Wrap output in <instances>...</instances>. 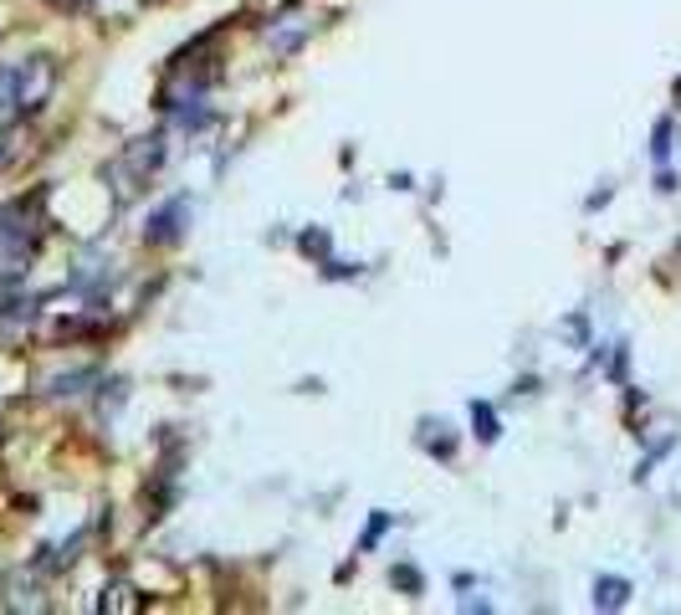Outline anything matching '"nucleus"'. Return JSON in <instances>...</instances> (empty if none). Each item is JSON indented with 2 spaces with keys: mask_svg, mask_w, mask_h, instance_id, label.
<instances>
[{
  "mask_svg": "<svg viewBox=\"0 0 681 615\" xmlns=\"http://www.w3.org/2000/svg\"><path fill=\"white\" fill-rule=\"evenodd\" d=\"M52 62L47 57H36V62H26L16 73V103L21 109H41L47 103V92H52Z\"/></svg>",
  "mask_w": 681,
  "mask_h": 615,
  "instance_id": "nucleus-1",
  "label": "nucleus"
},
{
  "mask_svg": "<svg viewBox=\"0 0 681 615\" xmlns=\"http://www.w3.org/2000/svg\"><path fill=\"white\" fill-rule=\"evenodd\" d=\"M164 160V139L154 134V139H139V145L128 149V164H134V180H143V175H154Z\"/></svg>",
  "mask_w": 681,
  "mask_h": 615,
  "instance_id": "nucleus-2",
  "label": "nucleus"
},
{
  "mask_svg": "<svg viewBox=\"0 0 681 615\" xmlns=\"http://www.w3.org/2000/svg\"><path fill=\"white\" fill-rule=\"evenodd\" d=\"M185 211H190L185 200H169L160 216L149 221V241H175V236H179V221H185Z\"/></svg>",
  "mask_w": 681,
  "mask_h": 615,
  "instance_id": "nucleus-3",
  "label": "nucleus"
},
{
  "mask_svg": "<svg viewBox=\"0 0 681 615\" xmlns=\"http://www.w3.org/2000/svg\"><path fill=\"white\" fill-rule=\"evenodd\" d=\"M626 595H630L626 579H600V585H594V605H605V611H620Z\"/></svg>",
  "mask_w": 681,
  "mask_h": 615,
  "instance_id": "nucleus-4",
  "label": "nucleus"
},
{
  "mask_svg": "<svg viewBox=\"0 0 681 615\" xmlns=\"http://www.w3.org/2000/svg\"><path fill=\"white\" fill-rule=\"evenodd\" d=\"M471 421H477V436H482V441H497V416H492V405H477Z\"/></svg>",
  "mask_w": 681,
  "mask_h": 615,
  "instance_id": "nucleus-5",
  "label": "nucleus"
},
{
  "mask_svg": "<svg viewBox=\"0 0 681 615\" xmlns=\"http://www.w3.org/2000/svg\"><path fill=\"white\" fill-rule=\"evenodd\" d=\"M16 103V73H0V113Z\"/></svg>",
  "mask_w": 681,
  "mask_h": 615,
  "instance_id": "nucleus-6",
  "label": "nucleus"
}]
</instances>
